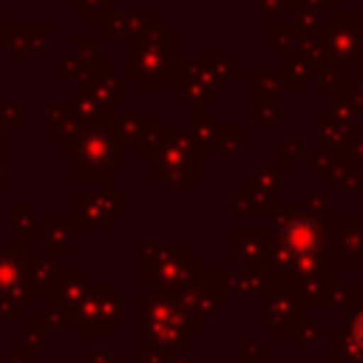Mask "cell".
<instances>
[{"label":"cell","instance_id":"6da1fadb","mask_svg":"<svg viewBox=\"0 0 363 363\" xmlns=\"http://www.w3.org/2000/svg\"><path fill=\"white\" fill-rule=\"evenodd\" d=\"M281 244H284V252L286 255H295V258L312 255L318 250V244H320V230L309 218H295V221H289L284 227Z\"/></svg>","mask_w":363,"mask_h":363},{"label":"cell","instance_id":"7a4b0ae2","mask_svg":"<svg viewBox=\"0 0 363 363\" xmlns=\"http://www.w3.org/2000/svg\"><path fill=\"white\" fill-rule=\"evenodd\" d=\"M20 284V267L11 258H0V289H11Z\"/></svg>","mask_w":363,"mask_h":363},{"label":"cell","instance_id":"3957f363","mask_svg":"<svg viewBox=\"0 0 363 363\" xmlns=\"http://www.w3.org/2000/svg\"><path fill=\"white\" fill-rule=\"evenodd\" d=\"M354 343L363 349V315L354 320Z\"/></svg>","mask_w":363,"mask_h":363}]
</instances>
